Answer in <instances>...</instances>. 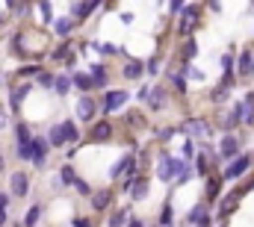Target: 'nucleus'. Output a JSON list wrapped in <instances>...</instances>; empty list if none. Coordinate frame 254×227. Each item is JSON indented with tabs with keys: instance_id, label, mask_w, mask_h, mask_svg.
Listing matches in <instances>:
<instances>
[{
	"instance_id": "obj_18",
	"label": "nucleus",
	"mask_w": 254,
	"mask_h": 227,
	"mask_svg": "<svg viewBox=\"0 0 254 227\" xmlns=\"http://www.w3.org/2000/svg\"><path fill=\"white\" fill-rule=\"evenodd\" d=\"M89 74H92V89H107V86H110V77H107V68H104L101 62H95V65L89 68Z\"/></svg>"
},
{
	"instance_id": "obj_11",
	"label": "nucleus",
	"mask_w": 254,
	"mask_h": 227,
	"mask_svg": "<svg viewBox=\"0 0 254 227\" xmlns=\"http://www.w3.org/2000/svg\"><path fill=\"white\" fill-rule=\"evenodd\" d=\"M125 174H136V157H133V154H125V157L110 169V180H119V177H125Z\"/></svg>"
},
{
	"instance_id": "obj_3",
	"label": "nucleus",
	"mask_w": 254,
	"mask_h": 227,
	"mask_svg": "<svg viewBox=\"0 0 254 227\" xmlns=\"http://www.w3.org/2000/svg\"><path fill=\"white\" fill-rule=\"evenodd\" d=\"M254 157L252 154H237L234 160H228V166L222 171V183H234V180H243L246 177V171L252 169Z\"/></svg>"
},
{
	"instance_id": "obj_2",
	"label": "nucleus",
	"mask_w": 254,
	"mask_h": 227,
	"mask_svg": "<svg viewBox=\"0 0 254 227\" xmlns=\"http://www.w3.org/2000/svg\"><path fill=\"white\" fill-rule=\"evenodd\" d=\"M201 15H204V9H201V3H187L184 9H181V21H178V33L187 39L192 36L195 30H198V24H201Z\"/></svg>"
},
{
	"instance_id": "obj_43",
	"label": "nucleus",
	"mask_w": 254,
	"mask_h": 227,
	"mask_svg": "<svg viewBox=\"0 0 254 227\" xmlns=\"http://www.w3.org/2000/svg\"><path fill=\"white\" fill-rule=\"evenodd\" d=\"M148 95H151V86H142V89L136 92V98H139V101H148Z\"/></svg>"
},
{
	"instance_id": "obj_4",
	"label": "nucleus",
	"mask_w": 254,
	"mask_h": 227,
	"mask_svg": "<svg viewBox=\"0 0 254 227\" xmlns=\"http://www.w3.org/2000/svg\"><path fill=\"white\" fill-rule=\"evenodd\" d=\"M77 139H80V130H77L74 121H60V124H54L51 133H48V142H51L54 148H63L65 142H77Z\"/></svg>"
},
{
	"instance_id": "obj_33",
	"label": "nucleus",
	"mask_w": 254,
	"mask_h": 227,
	"mask_svg": "<svg viewBox=\"0 0 254 227\" xmlns=\"http://www.w3.org/2000/svg\"><path fill=\"white\" fill-rule=\"evenodd\" d=\"M145 74H148V77H157V74H160V57H151L145 62Z\"/></svg>"
},
{
	"instance_id": "obj_31",
	"label": "nucleus",
	"mask_w": 254,
	"mask_h": 227,
	"mask_svg": "<svg viewBox=\"0 0 254 227\" xmlns=\"http://www.w3.org/2000/svg\"><path fill=\"white\" fill-rule=\"evenodd\" d=\"M27 95H30V86H18V89L12 92V110H18V107H21V101H24Z\"/></svg>"
},
{
	"instance_id": "obj_24",
	"label": "nucleus",
	"mask_w": 254,
	"mask_h": 227,
	"mask_svg": "<svg viewBox=\"0 0 254 227\" xmlns=\"http://www.w3.org/2000/svg\"><path fill=\"white\" fill-rule=\"evenodd\" d=\"M195 57H198V42H195V36H187V42L181 48V59L184 62H192Z\"/></svg>"
},
{
	"instance_id": "obj_41",
	"label": "nucleus",
	"mask_w": 254,
	"mask_h": 227,
	"mask_svg": "<svg viewBox=\"0 0 254 227\" xmlns=\"http://www.w3.org/2000/svg\"><path fill=\"white\" fill-rule=\"evenodd\" d=\"M184 6H187V0H172V3H169V12H172V15H181Z\"/></svg>"
},
{
	"instance_id": "obj_19",
	"label": "nucleus",
	"mask_w": 254,
	"mask_h": 227,
	"mask_svg": "<svg viewBox=\"0 0 254 227\" xmlns=\"http://www.w3.org/2000/svg\"><path fill=\"white\" fill-rule=\"evenodd\" d=\"M9 186H12V195H15V198H24V195H27V189H30V180H27V174H24V171H15V174H12V180H9Z\"/></svg>"
},
{
	"instance_id": "obj_15",
	"label": "nucleus",
	"mask_w": 254,
	"mask_h": 227,
	"mask_svg": "<svg viewBox=\"0 0 254 227\" xmlns=\"http://www.w3.org/2000/svg\"><path fill=\"white\" fill-rule=\"evenodd\" d=\"M122 77L130 80V83L142 80V77H145V62H142V59H127L125 68H122Z\"/></svg>"
},
{
	"instance_id": "obj_37",
	"label": "nucleus",
	"mask_w": 254,
	"mask_h": 227,
	"mask_svg": "<svg viewBox=\"0 0 254 227\" xmlns=\"http://www.w3.org/2000/svg\"><path fill=\"white\" fill-rule=\"evenodd\" d=\"M54 74H45V71H39V86H45V89H54Z\"/></svg>"
},
{
	"instance_id": "obj_35",
	"label": "nucleus",
	"mask_w": 254,
	"mask_h": 227,
	"mask_svg": "<svg viewBox=\"0 0 254 227\" xmlns=\"http://www.w3.org/2000/svg\"><path fill=\"white\" fill-rule=\"evenodd\" d=\"M39 12H42V21H54V9H51V0H39Z\"/></svg>"
},
{
	"instance_id": "obj_39",
	"label": "nucleus",
	"mask_w": 254,
	"mask_h": 227,
	"mask_svg": "<svg viewBox=\"0 0 254 227\" xmlns=\"http://www.w3.org/2000/svg\"><path fill=\"white\" fill-rule=\"evenodd\" d=\"M74 189H77L80 195H92V189H89V183H86V180H80V177L74 180Z\"/></svg>"
},
{
	"instance_id": "obj_44",
	"label": "nucleus",
	"mask_w": 254,
	"mask_h": 227,
	"mask_svg": "<svg viewBox=\"0 0 254 227\" xmlns=\"http://www.w3.org/2000/svg\"><path fill=\"white\" fill-rule=\"evenodd\" d=\"M71 225H74V227H92V225H89V222H86V219H74Z\"/></svg>"
},
{
	"instance_id": "obj_29",
	"label": "nucleus",
	"mask_w": 254,
	"mask_h": 227,
	"mask_svg": "<svg viewBox=\"0 0 254 227\" xmlns=\"http://www.w3.org/2000/svg\"><path fill=\"white\" fill-rule=\"evenodd\" d=\"M219 186H222V177H213V180H207V201H216L219 198Z\"/></svg>"
},
{
	"instance_id": "obj_10",
	"label": "nucleus",
	"mask_w": 254,
	"mask_h": 227,
	"mask_svg": "<svg viewBox=\"0 0 254 227\" xmlns=\"http://www.w3.org/2000/svg\"><path fill=\"white\" fill-rule=\"evenodd\" d=\"M240 145H243V142H240V136L225 133V136H222V142H219V151H216V154H219V160H234L237 154H243V151H240Z\"/></svg>"
},
{
	"instance_id": "obj_28",
	"label": "nucleus",
	"mask_w": 254,
	"mask_h": 227,
	"mask_svg": "<svg viewBox=\"0 0 254 227\" xmlns=\"http://www.w3.org/2000/svg\"><path fill=\"white\" fill-rule=\"evenodd\" d=\"M172 222H175V210H172V201H166V207L160 213V227H172Z\"/></svg>"
},
{
	"instance_id": "obj_52",
	"label": "nucleus",
	"mask_w": 254,
	"mask_h": 227,
	"mask_svg": "<svg viewBox=\"0 0 254 227\" xmlns=\"http://www.w3.org/2000/svg\"><path fill=\"white\" fill-rule=\"evenodd\" d=\"M0 24H3V15H0Z\"/></svg>"
},
{
	"instance_id": "obj_27",
	"label": "nucleus",
	"mask_w": 254,
	"mask_h": 227,
	"mask_svg": "<svg viewBox=\"0 0 254 227\" xmlns=\"http://www.w3.org/2000/svg\"><path fill=\"white\" fill-rule=\"evenodd\" d=\"M195 154H198V148H195V142H192L190 136H187V142L181 145V157H184L187 163H192V160H195Z\"/></svg>"
},
{
	"instance_id": "obj_9",
	"label": "nucleus",
	"mask_w": 254,
	"mask_h": 227,
	"mask_svg": "<svg viewBox=\"0 0 254 227\" xmlns=\"http://www.w3.org/2000/svg\"><path fill=\"white\" fill-rule=\"evenodd\" d=\"M15 139H18V157L21 160H33V136H30V127L27 124H18L15 127Z\"/></svg>"
},
{
	"instance_id": "obj_13",
	"label": "nucleus",
	"mask_w": 254,
	"mask_h": 227,
	"mask_svg": "<svg viewBox=\"0 0 254 227\" xmlns=\"http://www.w3.org/2000/svg\"><path fill=\"white\" fill-rule=\"evenodd\" d=\"M98 110H101V107H98V101H95V98H89V95H83V98L77 101V118H80V121H92V118L98 115Z\"/></svg>"
},
{
	"instance_id": "obj_51",
	"label": "nucleus",
	"mask_w": 254,
	"mask_h": 227,
	"mask_svg": "<svg viewBox=\"0 0 254 227\" xmlns=\"http://www.w3.org/2000/svg\"><path fill=\"white\" fill-rule=\"evenodd\" d=\"M0 171H3V157H0Z\"/></svg>"
},
{
	"instance_id": "obj_30",
	"label": "nucleus",
	"mask_w": 254,
	"mask_h": 227,
	"mask_svg": "<svg viewBox=\"0 0 254 227\" xmlns=\"http://www.w3.org/2000/svg\"><path fill=\"white\" fill-rule=\"evenodd\" d=\"M71 86H74V83H71V77H65V74H60V77L54 80V89H57L60 95H68V92H71Z\"/></svg>"
},
{
	"instance_id": "obj_16",
	"label": "nucleus",
	"mask_w": 254,
	"mask_h": 227,
	"mask_svg": "<svg viewBox=\"0 0 254 227\" xmlns=\"http://www.w3.org/2000/svg\"><path fill=\"white\" fill-rule=\"evenodd\" d=\"M237 77H254V51H243L237 59Z\"/></svg>"
},
{
	"instance_id": "obj_36",
	"label": "nucleus",
	"mask_w": 254,
	"mask_h": 227,
	"mask_svg": "<svg viewBox=\"0 0 254 227\" xmlns=\"http://www.w3.org/2000/svg\"><path fill=\"white\" fill-rule=\"evenodd\" d=\"M60 177H63V183H65V186H74V180H77V174H74V169H71V166H63Z\"/></svg>"
},
{
	"instance_id": "obj_50",
	"label": "nucleus",
	"mask_w": 254,
	"mask_h": 227,
	"mask_svg": "<svg viewBox=\"0 0 254 227\" xmlns=\"http://www.w3.org/2000/svg\"><path fill=\"white\" fill-rule=\"evenodd\" d=\"M6 3H9V6H18V0H6Z\"/></svg>"
},
{
	"instance_id": "obj_12",
	"label": "nucleus",
	"mask_w": 254,
	"mask_h": 227,
	"mask_svg": "<svg viewBox=\"0 0 254 227\" xmlns=\"http://www.w3.org/2000/svg\"><path fill=\"white\" fill-rule=\"evenodd\" d=\"M187 222H190L192 227H210V207L207 204H195L190 210V216H187Z\"/></svg>"
},
{
	"instance_id": "obj_45",
	"label": "nucleus",
	"mask_w": 254,
	"mask_h": 227,
	"mask_svg": "<svg viewBox=\"0 0 254 227\" xmlns=\"http://www.w3.org/2000/svg\"><path fill=\"white\" fill-rule=\"evenodd\" d=\"M122 21L125 24H133V12H122Z\"/></svg>"
},
{
	"instance_id": "obj_25",
	"label": "nucleus",
	"mask_w": 254,
	"mask_h": 227,
	"mask_svg": "<svg viewBox=\"0 0 254 227\" xmlns=\"http://www.w3.org/2000/svg\"><path fill=\"white\" fill-rule=\"evenodd\" d=\"M71 83H74L80 92H92V74H83V71H77V74H71Z\"/></svg>"
},
{
	"instance_id": "obj_8",
	"label": "nucleus",
	"mask_w": 254,
	"mask_h": 227,
	"mask_svg": "<svg viewBox=\"0 0 254 227\" xmlns=\"http://www.w3.org/2000/svg\"><path fill=\"white\" fill-rule=\"evenodd\" d=\"M116 136V124L113 121H95L92 124V130H89V142H95V145H104V142H110Z\"/></svg>"
},
{
	"instance_id": "obj_22",
	"label": "nucleus",
	"mask_w": 254,
	"mask_h": 227,
	"mask_svg": "<svg viewBox=\"0 0 254 227\" xmlns=\"http://www.w3.org/2000/svg\"><path fill=\"white\" fill-rule=\"evenodd\" d=\"M130 222V207H119V210H113V216H110V227H125Z\"/></svg>"
},
{
	"instance_id": "obj_48",
	"label": "nucleus",
	"mask_w": 254,
	"mask_h": 227,
	"mask_svg": "<svg viewBox=\"0 0 254 227\" xmlns=\"http://www.w3.org/2000/svg\"><path fill=\"white\" fill-rule=\"evenodd\" d=\"M6 121H9V118H6V113H3V110H0V130L6 127Z\"/></svg>"
},
{
	"instance_id": "obj_17",
	"label": "nucleus",
	"mask_w": 254,
	"mask_h": 227,
	"mask_svg": "<svg viewBox=\"0 0 254 227\" xmlns=\"http://www.w3.org/2000/svg\"><path fill=\"white\" fill-rule=\"evenodd\" d=\"M48 148H51L48 139H36V136H33V160H30V163H36V166L42 169L45 160H48Z\"/></svg>"
},
{
	"instance_id": "obj_7",
	"label": "nucleus",
	"mask_w": 254,
	"mask_h": 227,
	"mask_svg": "<svg viewBox=\"0 0 254 227\" xmlns=\"http://www.w3.org/2000/svg\"><path fill=\"white\" fill-rule=\"evenodd\" d=\"M127 101H130V92H125V89H113V92H107V95H104L101 113H107V115H110V113H119Z\"/></svg>"
},
{
	"instance_id": "obj_38",
	"label": "nucleus",
	"mask_w": 254,
	"mask_h": 227,
	"mask_svg": "<svg viewBox=\"0 0 254 227\" xmlns=\"http://www.w3.org/2000/svg\"><path fill=\"white\" fill-rule=\"evenodd\" d=\"M175 133H178V127H163V130H157L160 142H169V139H175Z\"/></svg>"
},
{
	"instance_id": "obj_32",
	"label": "nucleus",
	"mask_w": 254,
	"mask_h": 227,
	"mask_svg": "<svg viewBox=\"0 0 254 227\" xmlns=\"http://www.w3.org/2000/svg\"><path fill=\"white\" fill-rule=\"evenodd\" d=\"M95 51H101L104 57H116V54H125V48H116V45H92Z\"/></svg>"
},
{
	"instance_id": "obj_42",
	"label": "nucleus",
	"mask_w": 254,
	"mask_h": 227,
	"mask_svg": "<svg viewBox=\"0 0 254 227\" xmlns=\"http://www.w3.org/2000/svg\"><path fill=\"white\" fill-rule=\"evenodd\" d=\"M204 6H207L213 15H219V12H222V0H204Z\"/></svg>"
},
{
	"instance_id": "obj_21",
	"label": "nucleus",
	"mask_w": 254,
	"mask_h": 227,
	"mask_svg": "<svg viewBox=\"0 0 254 227\" xmlns=\"http://www.w3.org/2000/svg\"><path fill=\"white\" fill-rule=\"evenodd\" d=\"M169 83L175 86V92L187 95V86H190V83H187V65H184L181 71H172V74H169Z\"/></svg>"
},
{
	"instance_id": "obj_6",
	"label": "nucleus",
	"mask_w": 254,
	"mask_h": 227,
	"mask_svg": "<svg viewBox=\"0 0 254 227\" xmlns=\"http://www.w3.org/2000/svg\"><path fill=\"white\" fill-rule=\"evenodd\" d=\"M178 133H181V136H190V139H201V136H210L213 127H210L204 118H190V121L178 124Z\"/></svg>"
},
{
	"instance_id": "obj_34",
	"label": "nucleus",
	"mask_w": 254,
	"mask_h": 227,
	"mask_svg": "<svg viewBox=\"0 0 254 227\" xmlns=\"http://www.w3.org/2000/svg\"><path fill=\"white\" fill-rule=\"evenodd\" d=\"M39 213H42L39 207H30V210H27V216H24V225H27V227H36V225H39Z\"/></svg>"
},
{
	"instance_id": "obj_40",
	"label": "nucleus",
	"mask_w": 254,
	"mask_h": 227,
	"mask_svg": "<svg viewBox=\"0 0 254 227\" xmlns=\"http://www.w3.org/2000/svg\"><path fill=\"white\" fill-rule=\"evenodd\" d=\"M231 68H234V51L222 54V71H231Z\"/></svg>"
},
{
	"instance_id": "obj_20",
	"label": "nucleus",
	"mask_w": 254,
	"mask_h": 227,
	"mask_svg": "<svg viewBox=\"0 0 254 227\" xmlns=\"http://www.w3.org/2000/svg\"><path fill=\"white\" fill-rule=\"evenodd\" d=\"M110 204H113V189H101V192L92 195V210L101 213V210H107Z\"/></svg>"
},
{
	"instance_id": "obj_49",
	"label": "nucleus",
	"mask_w": 254,
	"mask_h": 227,
	"mask_svg": "<svg viewBox=\"0 0 254 227\" xmlns=\"http://www.w3.org/2000/svg\"><path fill=\"white\" fill-rule=\"evenodd\" d=\"M0 225H6V210L0 207Z\"/></svg>"
},
{
	"instance_id": "obj_23",
	"label": "nucleus",
	"mask_w": 254,
	"mask_h": 227,
	"mask_svg": "<svg viewBox=\"0 0 254 227\" xmlns=\"http://www.w3.org/2000/svg\"><path fill=\"white\" fill-rule=\"evenodd\" d=\"M228 95H231V86H222V83H219V86H213V89H210V104L222 107V104L228 101Z\"/></svg>"
},
{
	"instance_id": "obj_46",
	"label": "nucleus",
	"mask_w": 254,
	"mask_h": 227,
	"mask_svg": "<svg viewBox=\"0 0 254 227\" xmlns=\"http://www.w3.org/2000/svg\"><path fill=\"white\" fill-rule=\"evenodd\" d=\"M0 207H3V210L9 207V195H3V192H0Z\"/></svg>"
},
{
	"instance_id": "obj_26",
	"label": "nucleus",
	"mask_w": 254,
	"mask_h": 227,
	"mask_svg": "<svg viewBox=\"0 0 254 227\" xmlns=\"http://www.w3.org/2000/svg\"><path fill=\"white\" fill-rule=\"evenodd\" d=\"M54 30H57V36H71V30H74V18H57V24H54Z\"/></svg>"
},
{
	"instance_id": "obj_5",
	"label": "nucleus",
	"mask_w": 254,
	"mask_h": 227,
	"mask_svg": "<svg viewBox=\"0 0 254 227\" xmlns=\"http://www.w3.org/2000/svg\"><path fill=\"white\" fill-rule=\"evenodd\" d=\"M234 115L243 127H254V92H249L243 101L234 104Z\"/></svg>"
},
{
	"instance_id": "obj_1",
	"label": "nucleus",
	"mask_w": 254,
	"mask_h": 227,
	"mask_svg": "<svg viewBox=\"0 0 254 227\" xmlns=\"http://www.w3.org/2000/svg\"><path fill=\"white\" fill-rule=\"evenodd\" d=\"M157 177L163 183H178L181 186V183L192 180V169L184 157H175L172 151H160V157H157Z\"/></svg>"
},
{
	"instance_id": "obj_47",
	"label": "nucleus",
	"mask_w": 254,
	"mask_h": 227,
	"mask_svg": "<svg viewBox=\"0 0 254 227\" xmlns=\"http://www.w3.org/2000/svg\"><path fill=\"white\" fill-rule=\"evenodd\" d=\"M125 227H145V225H142V222H139V219H130V222H127Z\"/></svg>"
},
{
	"instance_id": "obj_14",
	"label": "nucleus",
	"mask_w": 254,
	"mask_h": 227,
	"mask_svg": "<svg viewBox=\"0 0 254 227\" xmlns=\"http://www.w3.org/2000/svg\"><path fill=\"white\" fill-rule=\"evenodd\" d=\"M166 101H169V95H166V89L163 86H151V95H148V110L151 113H160V110H166Z\"/></svg>"
}]
</instances>
